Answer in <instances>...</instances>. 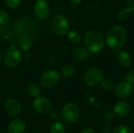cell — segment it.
Segmentation results:
<instances>
[{
	"label": "cell",
	"mask_w": 134,
	"mask_h": 133,
	"mask_svg": "<svg viewBox=\"0 0 134 133\" xmlns=\"http://www.w3.org/2000/svg\"><path fill=\"white\" fill-rule=\"evenodd\" d=\"M127 32L122 27L115 26L108 30L104 41L108 47L112 49H119L126 43Z\"/></svg>",
	"instance_id": "obj_1"
},
{
	"label": "cell",
	"mask_w": 134,
	"mask_h": 133,
	"mask_svg": "<svg viewBox=\"0 0 134 133\" xmlns=\"http://www.w3.org/2000/svg\"><path fill=\"white\" fill-rule=\"evenodd\" d=\"M103 35L97 31H90L85 35V45L86 49L93 53L100 52L104 46Z\"/></svg>",
	"instance_id": "obj_2"
},
{
	"label": "cell",
	"mask_w": 134,
	"mask_h": 133,
	"mask_svg": "<svg viewBox=\"0 0 134 133\" xmlns=\"http://www.w3.org/2000/svg\"><path fill=\"white\" fill-rule=\"evenodd\" d=\"M61 118L68 123H74L80 118V109L78 105L73 103H67L62 109Z\"/></svg>",
	"instance_id": "obj_3"
},
{
	"label": "cell",
	"mask_w": 134,
	"mask_h": 133,
	"mask_svg": "<svg viewBox=\"0 0 134 133\" xmlns=\"http://www.w3.org/2000/svg\"><path fill=\"white\" fill-rule=\"evenodd\" d=\"M103 78V72L99 68L92 67L86 72L84 75V82L87 86L94 87L100 84Z\"/></svg>",
	"instance_id": "obj_4"
},
{
	"label": "cell",
	"mask_w": 134,
	"mask_h": 133,
	"mask_svg": "<svg viewBox=\"0 0 134 133\" xmlns=\"http://www.w3.org/2000/svg\"><path fill=\"white\" fill-rule=\"evenodd\" d=\"M52 27L53 31L58 35L67 34H68L70 30L68 20L64 16L61 14H58L54 16L52 22Z\"/></svg>",
	"instance_id": "obj_5"
},
{
	"label": "cell",
	"mask_w": 134,
	"mask_h": 133,
	"mask_svg": "<svg viewBox=\"0 0 134 133\" xmlns=\"http://www.w3.org/2000/svg\"><path fill=\"white\" fill-rule=\"evenodd\" d=\"M60 74L54 70H47L42 73L40 81L42 86L46 88H52L60 82Z\"/></svg>",
	"instance_id": "obj_6"
},
{
	"label": "cell",
	"mask_w": 134,
	"mask_h": 133,
	"mask_svg": "<svg viewBox=\"0 0 134 133\" xmlns=\"http://www.w3.org/2000/svg\"><path fill=\"white\" fill-rule=\"evenodd\" d=\"M34 110L40 114H46L50 112L52 104L50 101L44 96H38L33 101Z\"/></svg>",
	"instance_id": "obj_7"
},
{
	"label": "cell",
	"mask_w": 134,
	"mask_h": 133,
	"mask_svg": "<svg viewBox=\"0 0 134 133\" xmlns=\"http://www.w3.org/2000/svg\"><path fill=\"white\" fill-rule=\"evenodd\" d=\"M22 60V54L17 49L9 51L5 56V63L9 67H16Z\"/></svg>",
	"instance_id": "obj_8"
},
{
	"label": "cell",
	"mask_w": 134,
	"mask_h": 133,
	"mask_svg": "<svg viewBox=\"0 0 134 133\" xmlns=\"http://www.w3.org/2000/svg\"><path fill=\"white\" fill-rule=\"evenodd\" d=\"M34 10L36 16L42 20L47 18L49 14V7L46 0H36Z\"/></svg>",
	"instance_id": "obj_9"
},
{
	"label": "cell",
	"mask_w": 134,
	"mask_h": 133,
	"mask_svg": "<svg viewBox=\"0 0 134 133\" xmlns=\"http://www.w3.org/2000/svg\"><path fill=\"white\" fill-rule=\"evenodd\" d=\"M133 92V86L128 82H121L115 87V93L119 98L126 99L130 96Z\"/></svg>",
	"instance_id": "obj_10"
},
{
	"label": "cell",
	"mask_w": 134,
	"mask_h": 133,
	"mask_svg": "<svg viewBox=\"0 0 134 133\" xmlns=\"http://www.w3.org/2000/svg\"><path fill=\"white\" fill-rule=\"evenodd\" d=\"M4 109L5 113L12 117L16 116L21 111V106L19 101L15 99H9L4 104Z\"/></svg>",
	"instance_id": "obj_11"
},
{
	"label": "cell",
	"mask_w": 134,
	"mask_h": 133,
	"mask_svg": "<svg viewBox=\"0 0 134 133\" xmlns=\"http://www.w3.org/2000/svg\"><path fill=\"white\" fill-rule=\"evenodd\" d=\"M130 111V103L126 101H119L116 103V104L114 107L113 112L115 115H116L119 118H123L126 116Z\"/></svg>",
	"instance_id": "obj_12"
},
{
	"label": "cell",
	"mask_w": 134,
	"mask_h": 133,
	"mask_svg": "<svg viewBox=\"0 0 134 133\" xmlns=\"http://www.w3.org/2000/svg\"><path fill=\"white\" fill-rule=\"evenodd\" d=\"M26 129V123L21 119H15L8 125L9 133H22Z\"/></svg>",
	"instance_id": "obj_13"
},
{
	"label": "cell",
	"mask_w": 134,
	"mask_h": 133,
	"mask_svg": "<svg viewBox=\"0 0 134 133\" xmlns=\"http://www.w3.org/2000/svg\"><path fill=\"white\" fill-rule=\"evenodd\" d=\"M116 60L118 63L124 67H129L132 62V57L129 53L125 50L119 51L116 54Z\"/></svg>",
	"instance_id": "obj_14"
},
{
	"label": "cell",
	"mask_w": 134,
	"mask_h": 133,
	"mask_svg": "<svg viewBox=\"0 0 134 133\" xmlns=\"http://www.w3.org/2000/svg\"><path fill=\"white\" fill-rule=\"evenodd\" d=\"M73 56L75 59L83 60L89 57V51L84 47L79 46L76 47L73 51Z\"/></svg>",
	"instance_id": "obj_15"
},
{
	"label": "cell",
	"mask_w": 134,
	"mask_h": 133,
	"mask_svg": "<svg viewBox=\"0 0 134 133\" xmlns=\"http://www.w3.org/2000/svg\"><path fill=\"white\" fill-rule=\"evenodd\" d=\"M75 67L71 63H67L60 70V74L64 78L71 77L75 73Z\"/></svg>",
	"instance_id": "obj_16"
},
{
	"label": "cell",
	"mask_w": 134,
	"mask_h": 133,
	"mask_svg": "<svg viewBox=\"0 0 134 133\" xmlns=\"http://www.w3.org/2000/svg\"><path fill=\"white\" fill-rule=\"evenodd\" d=\"M19 46H20V48L21 50H23V51H27L32 46V41H31V39L29 37L24 36V37H23V38H21L20 39Z\"/></svg>",
	"instance_id": "obj_17"
},
{
	"label": "cell",
	"mask_w": 134,
	"mask_h": 133,
	"mask_svg": "<svg viewBox=\"0 0 134 133\" xmlns=\"http://www.w3.org/2000/svg\"><path fill=\"white\" fill-rule=\"evenodd\" d=\"M66 130L65 125L60 122H54L49 129L50 133H64Z\"/></svg>",
	"instance_id": "obj_18"
},
{
	"label": "cell",
	"mask_w": 134,
	"mask_h": 133,
	"mask_svg": "<svg viewBox=\"0 0 134 133\" xmlns=\"http://www.w3.org/2000/svg\"><path fill=\"white\" fill-rule=\"evenodd\" d=\"M27 92H28V94L31 96L36 98V97L39 96L40 89H39V87L36 84L31 83V84H30L27 86Z\"/></svg>",
	"instance_id": "obj_19"
},
{
	"label": "cell",
	"mask_w": 134,
	"mask_h": 133,
	"mask_svg": "<svg viewBox=\"0 0 134 133\" xmlns=\"http://www.w3.org/2000/svg\"><path fill=\"white\" fill-rule=\"evenodd\" d=\"M68 39L71 43H79L81 41V34L77 31L68 32Z\"/></svg>",
	"instance_id": "obj_20"
},
{
	"label": "cell",
	"mask_w": 134,
	"mask_h": 133,
	"mask_svg": "<svg viewBox=\"0 0 134 133\" xmlns=\"http://www.w3.org/2000/svg\"><path fill=\"white\" fill-rule=\"evenodd\" d=\"M100 85H101V88L107 92H110L113 90V89L115 88V85L113 82L110 79H104L101 82Z\"/></svg>",
	"instance_id": "obj_21"
},
{
	"label": "cell",
	"mask_w": 134,
	"mask_h": 133,
	"mask_svg": "<svg viewBox=\"0 0 134 133\" xmlns=\"http://www.w3.org/2000/svg\"><path fill=\"white\" fill-rule=\"evenodd\" d=\"M9 21V16L6 11L0 9V25H6Z\"/></svg>",
	"instance_id": "obj_22"
},
{
	"label": "cell",
	"mask_w": 134,
	"mask_h": 133,
	"mask_svg": "<svg viewBox=\"0 0 134 133\" xmlns=\"http://www.w3.org/2000/svg\"><path fill=\"white\" fill-rule=\"evenodd\" d=\"M112 133H132V132L128 126L120 125L114 128Z\"/></svg>",
	"instance_id": "obj_23"
},
{
	"label": "cell",
	"mask_w": 134,
	"mask_h": 133,
	"mask_svg": "<svg viewBox=\"0 0 134 133\" xmlns=\"http://www.w3.org/2000/svg\"><path fill=\"white\" fill-rule=\"evenodd\" d=\"M21 0H4L5 5L9 9H16L20 6Z\"/></svg>",
	"instance_id": "obj_24"
},
{
	"label": "cell",
	"mask_w": 134,
	"mask_h": 133,
	"mask_svg": "<svg viewBox=\"0 0 134 133\" xmlns=\"http://www.w3.org/2000/svg\"><path fill=\"white\" fill-rule=\"evenodd\" d=\"M126 82H128L133 86H134V71H131L127 74V75H126Z\"/></svg>",
	"instance_id": "obj_25"
},
{
	"label": "cell",
	"mask_w": 134,
	"mask_h": 133,
	"mask_svg": "<svg viewBox=\"0 0 134 133\" xmlns=\"http://www.w3.org/2000/svg\"><path fill=\"white\" fill-rule=\"evenodd\" d=\"M104 119L106 121H111L115 118V114H114L113 111H107V112L104 113Z\"/></svg>",
	"instance_id": "obj_26"
},
{
	"label": "cell",
	"mask_w": 134,
	"mask_h": 133,
	"mask_svg": "<svg viewBox=\"0 0 134 133\" xmlns=\"http://www.w3.org/2000/svg\"><path fill=\"white\" fill-rule=\"evenodd\" d=\"M51 118L53 121L57 122L61 118V113H60L58 111H53L51 112Z\"/></svg>",
	"instance_id": "obj_27"
},
{
	"label": "cell",
	"mask_w": 134,
	"mask_h": 133,
	"mask_svg": "<svg viewBox=\"0 0 134 133\" xmlns=\"http://www.w3.org/2000/svg\"><path fill=\"white\" fill-rule=\"evenodd\" d=\"M81 133H95V131L91 128H86L81 132Z\"/></svg>",
	"instance_id": "obj_28"
},
{
	"label": "cell",
	"mask_w": 134,
	"mask_h": 133,
	"mask_svg": "<svg viewBox=\"0 0 134 133\" xmlns=\"http://www.w3.org/2000/svg\"><path fill=\"white\" fill-rule=\"evenodd\" d=\"M71 1V2H72L73 4H79V3H80L82 0H70Z\"/></svg>",
	"instance_id": "obj_29"
},
{
	"label": "cell",
	"mask_w": 134,
	"mask_h": 133,
	"mask_svg": "<svg viewBox=\"0 0 134 133\" xmlns=\"http://www.w3.org/2000/svg\"><path fill=\"white\" fill-rule=\"evenodd\" d=\"M1 60H2V55H1V53H0V62H1Z\"/></svg>",
	"instance_id": "obj_30"
},
{
	"label": "cell",
	"mask_w": 134,
	"mask_h": 133,
	"mask_svg": "<svg viewBox=\"0 0 134 133\" xmlns=\"http://www.w3.org/2000/svg\"><path fill=\"white\" fill-rule=\"evenodd\" d=\"M133 95H134V90H133Z\"/></svg>",
	"instance_id": "obj_31"
},
{
	"label": "cell",
	"mask_w": 134,
	"mask_h": 133,
	"mask_svg": "<svg viewBox=\"0 0 134 133\" xmlns=\"http://www.w3.org/2000/svg\"><path fill=\"white\" fill-rule=\"evenodd\" d=\"M0 100H1V98H0Z\"/></svg>",
	"instance_id": "obj_32"
},
{
	"label": "cell",
	"mask_w": 134,
	"mask_h": 133,
	"mask_svg": "<svg viewBox=\"0 0 134 133\" xmlns=\"http://www.w3.org/2000/svg\"><path fill=\"white\" fill-rule=\"evenodd\" d=\"M104 133H108V132H104Z\"/></svg>",
	"instance_id": "obj_33"
}]
</instances>
